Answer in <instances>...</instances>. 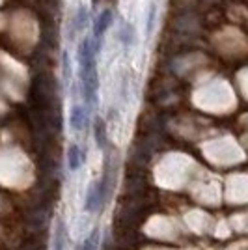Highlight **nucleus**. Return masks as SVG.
Here are the masks:
<instances>
[{
	"mask_svg": "<svg viewBox=\"0 0 248 250\" xmlns=\"http://www.w3.org/2000/svg\"><path fill=\"white\" fill-rule=\"evenodd\" d=\"M104 202H106V198H104V190L101 187V181L99 183H93L92 187H90V190H88V194H86V202H84L86 211H90V213L99 211Z\"/></svg>",
	"mask_w": 248,
	"mask_h": 250,
	"instance_id": "f257e3e1",
	"label": "nucleus"
},
{
	"mask_svg": "<svg viewBox=\"0 0 248 250\" xmlns=\"http://www.w3.org/2000/svg\"><path fill=\"white\" fill-rule=\"evenodd\" d=\"M112 24V11L110 10H103L99 15H97V19H95V24H93V36H95V40H99V38H103L104 32L108 30V26Z\"/></svg>",
	"mask_w": 248,
	"mask_h": 250,
	"instance_id": "f03ea898",
	"label": "nucleus"
},
{
	"mask_svg": "<svg viewBox=\"0 0 248 250\" xmlns=\"http://www.w3.org/2000/svg\"><path fill=\"white\" fill-rule=\"evenodd\" d=\"M67 243V233H65V224L62 219L56 220L54 224V241H52V250H65Z\"/></svg>",
	"mask_w": 248,
	"mask_h": 250,
	"instance_id": "7ed1b4c3",
	"label": "nucleus"
},
{
	"mask_svg": "<svg viewBox=\"0 0 248 250\" xmlns=\"http://www.w3.org/2000/svg\"><path fill=\"white\" fill-rule=\"evenodd\" d=\"M93 135H95L97 146L104 149L106 144H108V136H106V124H104L103 118H95V122H93Z\"/></svg>",
	"mask_w": 248,
	"mask_h": 250,
	"instance_id": "20e7f679",
	"label": "nucleus"
},
{
	"mask_svg": "<svg viewBox=\"0 0 248 250\" xmlns=\"http://www.w3.org/2000/svg\"><path fill=\"white\" fill-rule=\"evenodd\" d=\"M69 124L75 131H81L84 129V125H86V110H84V106L81 104H75L71 108V114H69Z\"/></svg>",
	"mask_w": 248,
	"mask_h": 250,
	"instance_id": "39448f33",
	"label": "nucleus"
},
{
	"mask_svg": "<svg viewBox=\"0 0 248 250\" xmlns=\"http://www.w3.org/2000/svg\"><path fill=\"white\" fill-rule=\"evenodd\" d=\"M83 163V149L77 146V144H71L69 149H67V165H69V170H77Z\"/></svg>",
	"mask_w": 248,
	"mask_h": 250,
	"instance_id": "423d86ee",
	"label": "nucleus"
},
{
	"mask_svg": "<svg viewBox=\"0 0 248 250\" xmlns=\"http://www.w3.org/2000/svg\"><path fill=\"white\" fill-rule=\"evenodd\" d=\"M99 237H101L99 228H95L92 233H90V237L84 239L83 243L79 245V249L77 250H99Z\"/></svg>",
	"mask_w": 248,
	"mask_h": 250,
	"instance_id": "0eeeda50",
	"label": "nucleus"
},
{
	"mask_svg": "<svg viewBox=\"0 0 248 250\" xmlns=\"http://www.w3.org/2000/svg\"><path fill=\"white\" fill-rule=\"evenodd\" d=\"M135 36H136L135 26H133L131 22H125L124 26H122V32H120V40L129 47V45H133V43H135Z\"/></svg>",
	"mask_w": 248,
	"mask_h": 250,
	"instance_id": "6e6552de",
	"label": "nucleus"
},
{
	"mask_svg": "<svg viewBox=\"0 0 248 250\" xmlns=\"http://www.w3.org/2000/svg\"><path fill=\"white\" fill-rule=\"evenodd\" d=\"M155 21H157V4L151 2V4H149V11H147V22H145V34H147V36H151L153 26H155Z\"/></svg>",
	"mask_w": 248,
	"mask_h": 250,
	"instance_id": "1a4fd4ad",
	"label": "nucleus"
},
{
	"mask_svg": "<svg viewBox=\"0 0 248 250\" xmlns=\"http://www.w3.org/2000/svg\"><path fill=\"white\" fill-rule=\"evenodd\" d=\"M21 250H45L43 247V239H40V233H34V237L22 243Z\"/></svg>",
	"mask_w": 248,
	"mask_h": 250,
	"instance_id": "9d476101",
	"label": "nucleus"
},
{
	"mask_svg": "<svg viewBox=\"0 0 248 250\" xmlns=\"http://www.w3.org/2000/svg\"><path fill=\"white\" fill-rule=\"evenodd\" d=\"M86 19H88V10L84 6H81L79 11H77V17H75V28L77 30H83L84 26H86V22H88Z\"/></svg>",
	"mask_w": 248,
	"mask_h": 250,
	"instance_id": "9b49d317",
	"label": "nucleus"
},
{
	"mask_svg": "<svg viewBox=\"0 0 248 250\" xmlns=\"http://www.w3.org/2000/svg\"><path fill=\"white\" fill-rule=\"evenodd\" d=\"M93 2H97V0H93Z\"/></svg>",
	"mask_w": 248,
	"mask_h": 250,
	"instance_id": "f8f14e48",
	"label": "nucleus"
}]
</instances>
